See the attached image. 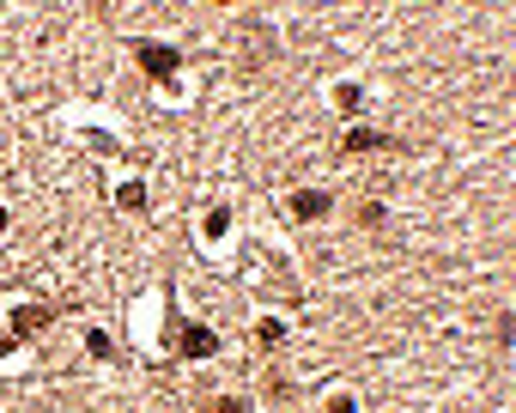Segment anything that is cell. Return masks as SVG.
Returning <instances> with one entry per match:
<instances>
[{"label": "cell", "mask_w": 516, "mask_h": 413, "mask_svg": "<svg viewBox=\"0 0 516 413\" xmlns=\"http://www.w3.org/2000/svg\"><path fill=\"white\" fill-rule=\"evenodd\" d=\"M171 352H176V359H195V365H201V359H213V352H219V335H213L206 322H182V328L171 335Z\"/></svg>", "instance_id": "obj_1"}, {"label": "cell", "mask_w": 516, "mask_h": 413, "mask_svg": "<svg viewBox=\"0 0 516 413\" xmlns=\"http://www.w3.org/2000/svg\"><path fill=\"white\" fill-rule=\"evenodd\" d=\"M134 55H140V68L152 73L158 85H171V79H176V68H182V55H176L171 43H152V36H146V43H134Z\"/></svg>", "instance_id": "obj_2"}, {"label": "cell", "mask_w": 516, "mask_h": 413, "mask_svg": "<svg viewBox=\"0 0 516 413\" xmlns=\"http://www.w3.org/2000/svg\"><path fill=\"white\" fill-rule=\"evenodd\" d=\"M49 322H55V310H49V304H19V310H12V341H31V335H43Z\"/></svg>", "instance_id": "obj_3"}, {"label": "cell", "mask_w": 516, "mask_h": 413, "mask_svg": "<svg viewBox=\"0 0 516 413\" xmlns=\"http://www.w3.org/2000/svg\"><path fill=\"white\" fill-rule=\"evenodd\" d=\"M286 206H292V219H322V213H335V195L328 189H298Z\"/></svg>", "instance_id": "obj_4"}, {"label": "cell", "mask_w": 516, "mask_h": 413, "mask_svg": "<svg viewBox=\"0 0 516 413\" xmlns=\"http://www.w3.org/2000/svg\"><path fill=\"white\" fill-rule=\"evenodd\" d=\"M383 146H395V134H383V128H352L346 134V152H383Z\"/></svg>", "instance_id": "obj_5"}, {"label": "cell", "mask_w": 516, "mask_h": 413, "mask_svg": "<svg viewBox=\"0 0 516 413\" xmlns=\"http://www.w3.org/2000/svg\"><path fill=\"white\" fill-rule=\"evenodd\" d=\"M116 206L140 213V206H146V182H122V189H116Z\"/></svg>", "instance_id": "obj_6"}, {"label": "cell", "mask_w": 516, "mask_h": 413, "mask_svg": "<svg viewBox=\"0 0 516 413\" xmlns=\"http://www.w3.org/2000/svg\"><path fill=\"white\" fill-rule=\"evenodd\" d=\"M201 413H249V401L243 395H213V401H201Z\"/></svg>", "instance_id": "obj_7"}, {"label": "cell", "mask_w": 516, "mask_h": 413, "mask_svg": "<svg viewBox=\"0 0 516 413\" xmlns=\"http://www.w3.org/2000/svg\"><path fill=\"white\" fill-rule=\"evenodd\" d=\"M383 219H389V213H383V201H365V206H359V231H383Z\"/></svg>", "instance_id": "obj_8"}, {"label": "cell", "mask_w": 516, "mask_h": 413, "mask_svg": "<svg viewBox=\"0 0 516 413\" xmlns=\"http://www.w3.org/2000/svg\"><path fill=\"white\" fill-rule=\"evenodd\" d=\"M201 231H206V238H225V231H231V213H225V206H213V213L201 219Z\"/></svg>", "instance_id": "obj_9"}, {"label": "cell", "mask_w": 516, "mask_h": 413, "mask_svg": "<svg viewBox=\"0 0 516 413\" xmlns=\"http://www.w3.org/2000/svg\"><path fill=\"white\" fill-rule=\"evenodd\" d=\"M85 352H92V359H116V341H109L103 328H92V335H85Z\"/></svg>", "instance_id": "obj_10"}, {"label": "cell", "mask_w": 516, "mask_h": 413, "mask_svg": "<svg viewBox=\"0 0 516 413\" xmlns=\"http://www.w3.org/2000/svg\"><path fill=\"white\" fill-rule=\"evenodd\" d=\"M335 103H341L346 116H352V109H359V103H365V92H359V85H335Z\"/></svg>", "instance_id": "obj_11"}, {"label": "cell", "mask_w": 516, "mask_h": 413, "mask_svg": "<svg viewBox=\"0 0 516 413\" xmlns=\"http://www.w3.org/2000/svg\"><path fill=\"white\" fill-rule=\"evenodd\" d=\"M286 341V322H274V316H268V322H262V346H279Z\"/></svg>", "instance_id": "obj_12"}, {"label": "cell", "mask_w": 516, "mask_h": 413, "mask_svg": "<svg viewBox=\"0 0 516 413\" xmlns=\"http://www.w3.org/2000/svg\"><path fill=\"white\" fill-rule=\"evenodd\" d=\"M328 413H359V401H352V395H335V401H328Z\"/></svg>", "instance_id": "obj_13"}, {"label": "cell", "mask_w": 516, "mask_h": 413, "mask_svg": "<svg viewBox=\"0 0 516 413\" xmlns=\"http://www.w3.org/2000/svg\"><path fill=\"white\" fill-rule=\"evenodd\" d=\"M12 346H19V341H12V328H0V359H6Z\"/></svg>", "instance_id": "obj_14"}, {"label": "cell", "mask_w": 516, "mask_h": 413, "mask_svg": "<svg viewBox=\"0 0 516 413\" xmlns=\"http://www.w3.org/2000/svg\"><path fill=\"white\" fill-rule=\"evenodd\" d=\"M0 231H6V206H0Z\"/></svg>", "instance_id": "obj_15"}]
</instances>
